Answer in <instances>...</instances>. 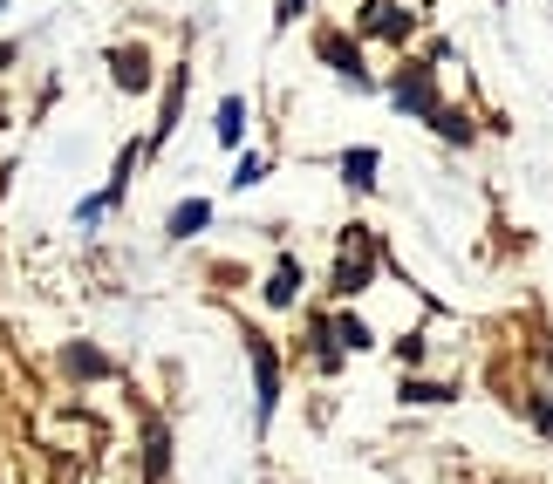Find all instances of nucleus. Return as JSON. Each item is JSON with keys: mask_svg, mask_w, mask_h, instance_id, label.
I'll list each match as a JSON object with an SVG mask.
<instances>
[{"mask_svg": "<svg viewBox=\"0 0 553 484\" xmlns=\"http://www.w3.org/2000/svg\"><path fill=\"white\" fill-rule=\"evenodd\" d=\"M369 273H376V239H369L362 225H349V232H342V266H335V294H362Z\"/></svg>", "mask_w": 553, "mask_h": 484, "instance_id": "nucleus-1", "label": "nucleus"}, {"mask_svg": "<svg viewBox=\"0 0 553 484\" xmlns=\"http://www.w3.org/2000/svg\"><path fill=\"white\" fill-rule=\"evenodd\" d=\"M246 348H253V375H260V403H253V423L267 430V416H274V396H280V362H274V341H267V335H253Z\"/></svg>", "mask_w": 553, "mask_h": 484, "instance_id": "nucleus-2", "label": "nucleus"}, {"mask_svg": "<svg viewBox=\"0 0 553 484\" xmlns=\"http://www.w3.org/2000/svg\"><path fill=\"white\" fill-rule=\"evenodd\" d=\"M369 35H383V41H403L410 35V14L396 7V0H362V14H356Z\"/></svg>", "mask_w": 553, "mask_h": 484, "instance_id": "nucleus-3", "label": "nucleus"}, {"mask_svg": "<svg viewBox=\"0 0 553 484\" xmlns=\"http://www.w3.org/2000/svg\"><path fill=\"white\" fill-rule=\"evenodd\" d=\"M321 62L342 75V82H362V89H369V69H362V55H356L349 35H321Z\"/></svg>", "mask_w": 553, "mask_h": 484, "instance_id": "nucleus-4", "label": "nucleus"}, {"mask_svg": "<svg viewBox=\"0 0 553 484\" xmlns=\"http://www.w3.org/2000/svg\"><path fill=\"white\" fill-rule=\"evenodd\" d=\"M396 103H403V110H424L431 123L444 116V110H437V89H431V69H410V75H403V82H396Z\"/></svg>", "mask_w": 553, "mask_h": 484, "instance_id": "nucleus-5", "label": "nucleus"}, {"mask_svg": "<svg viewBox=\"0 0 553 484\" xmlns=\"http://www.w3.org/2000/svg\"><path fill=\"white\" fill-rule=\"evenodd\" d=\"M205 219H212V205H205V198H185V205L171 212V239H192V232H205Z\"/></svg>", "mask_w": 553, "mask_h": 484, "instance_id": "nucleus-6", "label": "nucleus"}, {"mask_svg": "<svg viewBox=\"0 0 553 484\" xmlns=\"http://www.w3.org/2000/svg\"><path fill=\"white\" fill-rule=\"evenodd\" d=\"M294 287H301V266L280 260V266H274V280H267V307H287V300H294Z\"/></svg>", "mask_w": 553, "mask_h": 484, "instance_id": "nucleus-7", "label": "nucleus"}, {"mask_svg": "<svg viewBox=\"0 0 553 484\" xmlns=\"http://www.w3.org/2000/svg\"><path fill=\"white\" fill-rule=\"evenodd\" d=\"M212 130H219V144H239V130H246V103H239V96H226V103H219V123H212Z\"/></svg>", "mask_w": 553, "mask_h": 484, "instance_id": "nucleus-8", "label": "nucleus"}, {"mask_svg": "<svg viewBox=\"0 0 553 484\" xmlns=\"http://www.w3.org/2000/svg\"><path fill=\"white\" fill-rule=\"evenodd\" d=\"M342 178H349V185H376V150H349V157H342Z\"/></svg>", "mask_w": 553, "mask_h": 484, "instance_id": "nucleus-9", "label": "nucleus"}, {"mask_svg": "<svg viewBox=\"0 0 553 484\" xmlns=\"http://www.w3.org/2000/svg\"><path fill=\"white\" fill-rule=\"evenodd\" d=\"M117 82H123V89H144V82H151V69H144L137 48H117Z\"/></svg>", "mask_w": 553, "mask_h": 484, "instance_id": "nucleus-10", "label": "nucleus"}, {"mask_svg": "<svg viewBox=\"0 0 553 484\" xmlns=\"http://www.w3.org/2000/svg\"><path fill=\"white\" fill-rule=\"evenodd\" d=\"M178 103H185V69L171 75V89H164V123H158V144L171 137V130H178Z\"/></svg>", "mask_w": 553, "mask_h": 484, "instance_id": "nucleus-11", "label": "nucleus"}, {"mask_svg": "<svg viewBox=\"0 0 553 484\" xmlns=\"http://www.w3.org/2000/svg\"><path fill=\"white\" fill-rule=\"evenodd\" d=\"M328 335H342V348H369V341H376V335H369V321H356V314H342Z\"/></svg>", "mask_w": 553, "mask_h": 484, "instance_id": "nucleus-12", "label": "nucleus"}, {"mask_svg": "<svg viewBox=\"0 0 553 484\" xmlns=\"http://www.w3.org/2000/svg\"><path fill=\"white\" fill-rule=\"evenodd\" d=\"M403 396H410V403H451V396H458V389H444V382H410V389H403Z\"/></svg>", "mask_w": 553, "mask_h": 484, "instance_id": "nucleus-13", "label": "nucleus"}, {"mask_svg": "<svg viewBox=\"0 0 553 484\" xmlns=\"http://www.w3.org/2000/svg\"><path fill=\"white\" fill-rule=\"evenodd\" d=\"M260 178H267V157H239L233 185H239V191H253V185H260Z\"/></svg>", "mask_w": 553, "mask_h": 484, "instance_id": "nucleus-14", "label": "nucleus"}, {"mask_svg": "<svg viewBox=\"0 0 553 484\" xmlns=\"http://www.w3.org/2000/svg\"><path fill=\"white\" fill-rule=\"evenodd\" d=\"M69 369L76 375H103V355H96V348H69Z\"/></svg>", "mask_w": 553, "mask_h": 484, "instance_id": "nucleus-15", "label": "nucleus"}, {"mask_svg": "<svg viewBox=\"0 0 553 484\" xmlns=\"http://www.w3.org/2000/svg\"><path fill=\"white\" fill-rule=\"evenodd\" d=\"M301 7H308V0H280V7H274V28H294V21H301Z\"/></svg>", "mask_w": 553, "mask_h": 484, "instance_id": "nucleus-16", "label": "nucleus"}, {"mask_svg": "<svg viewBox=\"0 0 553 484\" xmlns=\"http://www.w3.org/2000/svg\"><path fill=\"white\" fill-rule=\"evenodd\" d=\"M533 423H540V430L553 437V403H540V410H533Z\"/></svg>", "mask_w": 553, "mask_h": 484, "instance_id": "nucleus-17", "label": "nucleus"}]
</instances>
